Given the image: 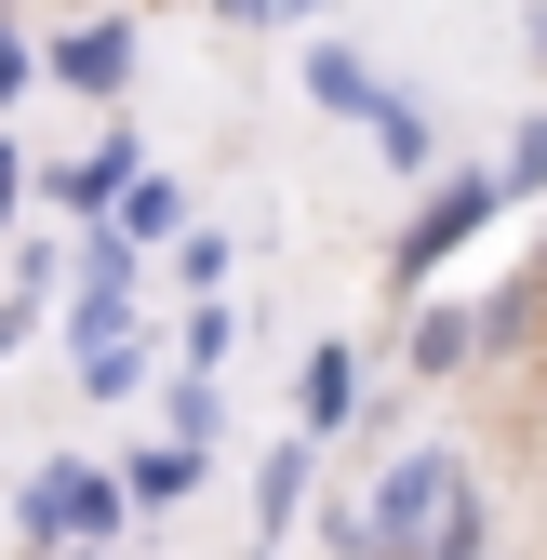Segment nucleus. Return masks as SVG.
I'll use <instances>...</instances> for the list:
<instances>
[{
  "label": "nucleus",
  "mask_w": 547,
  "mask_h": 560,
  "mask_svg": "<svg viewBox=\"0 0 547 560\" xmlns=\"http://www.w3.org/2000/svg\"><path fill=\"white\" fill-rule=\"evenodd\" d=\"M374 148H387L400 174H428V120H415V107H400V94H374Z\"/></svg>",
  "instance_id": "12"
},
{
  "label": "nucleus",
  "mask_w": 547,
  "mask_h": 560,
  "mask_svg": "<svg viewBox=\"0 0 547 560\" xmlns=\"http://www.w3.org/2000/svg\"><path fill=\"white\" fill-rule=\"evenodd\" d=\"M481 361V307H428L415 320V374H467Z\"/></svg>",
  "instance_id": "6"
},
{
  "label": "nucleus",
  "mask_w": 547,
  "mask_h": 560,
  "mask_svg": "<svg viewBox=\"0 0 547 560\" xmlns=\"http://www.w3.org/2000/svg\"><path fill=\"white\" fill-rule=\"evenodd\" d=\"M120 187H133V133H107V148L67 174V214H120Z\"/></svg>",
  "instance_id": "8"
},
{
  "label": "nucleus",
  "mask_w": 547,
  "mask_h": 560,
  "mask_svg": "<svg viewBox=\"0 0 547 560\" xmlns=\"http://www.w3.org/2000/svg\"><path fill=\"white\" fill-rule=\"evenodd\" d=\"M81 560H107V547H81Z\"/></svg>",
  "instance_id": "16"
},
{
  "label": "nucleus",
  "mask_w": 547,
  "mask_h": 560,
  "mask_svg": "<svg viewBox=\"0 0 547 560\" xmlns=\"http://www.w3.org/2000/svg\"><path fill=\"white\" fill-rule=\"evenodd\" d=\"M307 94H321V107H374V67H361V54H307Z\"/></svg>",
  "instance_id": "11"
},
{
  "label": "nucleus",
  "mask_w": 547,
  "mask_h": 560,
  "mask_svg": "<svg viewBox=\"0 0 547 560\" xmlns=\"http://www.w3.org/2000/svg\"><path fill=\"white\" fill-rule=\"evenodd\" d=\"M120 67H133L120 27H67V40H54V81H67V94H120Z\"/></svg>",
  "instance_id": "4"
},
{
  "label": "nucleus",
  "mask_w": 547,
  "mask_h": 560,
  "mask_svg": "<svg viewBox=\"0 0 547 560\" xmlns=\"http://www.w3.org/2000/svg\"><path fill=\"white\" fill-rule=\"evenodd\" d=\"M14 81H27V54H14V27H0V94H14Z\"/></svg>",
  "instance_id": "14"
},
{
  "label": "nucleus",
  "mask_w": 547,
  "mask_h": 560,
  "mask_svg": "<svg viewBox=\"0 0 547 560\" xmlns=\"http://www.w3.org/2000/svg\"><path fill=\"white\" fill-rule=\"evenodd\" d=\"M374 560H494V521H481V480H467L454 441H415L387 480H374V508H361Z\"/></svg>",
  "instance_id": "1"
},
{
  "label": "nucleus",
  "mask_w": 547,
  "mask_h": 560,
  "mask_svg": "<svg viewBox=\"0 0 547 560\" xmlns=\"http://www.w3.org/2000/svg\"><path fill=\"white\" fill-rule=\"evenodd\" d=\"M348 400H361V361L321 347V361H307V428H348Z\"/></svg>",
  "instance_id": "10"
},
{
  "label": "nucleus",
  "mask_w": 547,
  "mask_h": 560,
  "mask_svg": "<svg viewBox=\"0 0 547 560\" xmlns=\"http://www.w3.org/2000/svg\"><path fill=\"white\" fill-rule=\"evenodd\" d=\"M508 187H547V107H534V120L508 133Z\"/></svg>",
  "instance_id": "13"
},
{
  "label": "nucleus",
  "mask_w": 547,
  "mask_h": 560,
  "mask_svg": "<svg viewBox=\"0 0 547 560\" xmlns=\"http://www.w3.org/2000/svg\"><path fill=\"white\" fill-rule=\"evenodd\" d=\"M307 508V441H281L267 454V480H254V547H281V521Z\"/></svg>",
  "instance_id": "5"
},
{
  "label": "nucleus",
  "mask_w": 547,
  "mask_h": 560,
  "mask_svg": "<svg viewBox=\"0 0 547 560\" xmlns=\"http://www.w3.org/2000/svg\"><path fill=\"white\" fill-rule=\"evenodd\" d=\"M14 187H27V174H14V148H0V214H14Z\"/></svg>",
  "instance_id": "15"
},
{
  "label": "nucleus",
  "mask_w": 547,
  "mask_h": 560,
  "mask_svg": "<svg viewBox=\"0 0 547 560\" xmlns=\"http://www.w3.org/2000/svg\"><path fill=\"white\" fill-rule=\"evenodd\" d=\"M174 228H187L174 174H133V187H120V241H174Z\"/></svg>",
  "instance_id": "9"
},
{
  "label": "nucleus",
  "mask_w": 547,
  "mask_h": 560,
  "mask_svg": "<svg viewBox=\"0 0 547 560\" xmlns=\"http://www.w3.org/2000/svg\"><path fill=\"white\" fill-rule=\"evenodd\" d=\"M508 214V174H441L428 200H415V228H400V254H387V280H428V267H454L467 241H481Z\"/></svg>",
  "instance_id": "2"
},
{
  "label": "nucleus",
  "mask_w": 547,
  "mask_h": 560,
  "mask_svg": "<svg viewBox=\"0 0 547 560\" xmlns=\"http://www.w3.org/2000/svg\"><path fill=\"white\" fill-rule=\"evenodd\" d=\"M120 508H133V494H120L107 467H40L27 494H14L27 547H107V534H120Z\"/></svg>",
  "instance_id": "3"
},
{
  "label": "nucleus",
  "mask_w": 547,
  "mask_h": 560,
  "mask_svg": "<svg viewBox=\"0 0 547 560\" xmlns=\"http://www.w3.org/2000/svg\"><path fill=\"white\" fill-rule=\"evenodd\" d=\"M133 508H174V494H200V441H161V454H133V480H120Z\"/></svg>",
  "instance_id": "7"
}]
</instances>
